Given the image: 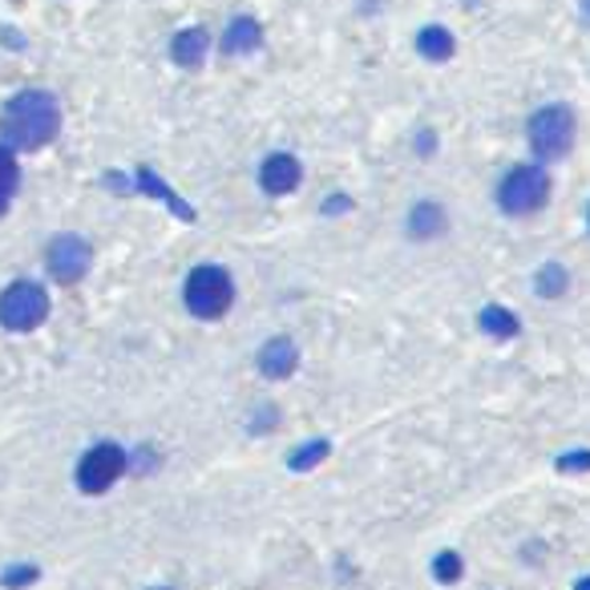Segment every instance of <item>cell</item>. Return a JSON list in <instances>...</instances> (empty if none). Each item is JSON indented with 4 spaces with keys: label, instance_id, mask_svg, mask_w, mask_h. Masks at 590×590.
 Listing matches in <instances>:
<instances>
[{
    "label": "cell",
    "instance_id": "1",
    "mask_svg": "<svg viewBox=\"0 0 590 590\" xmlns=\"http://www.w3.org/2000/svg\"><path fill=\"white\" fill-rule=\"evenodd\" d=\"M61 106L45 89H21L0 109V143L9 150H41L57 138Z\"/></svg>",
    "mask_w": 590,
    "mask_h": 590
},
{
    "label": "cell",
    "instance_id": "2",
    "mask_svg": "<svg viewBox=\"0 0 590 590\" xmlns=\"http://www.w3.org/2000/svg\"><path fill=\"white\" fill-rule=\"evenodd\" d=\"M182 299H187L190 316L219 319L226 307L235 304V284H231V275H226L219 263H202V267H194V272L187 275Z\"/></svg>",
    "mask_w": 590,
    "mask_h": 590
},
{
    "label": "cell",
    "instance_id": "3",
    "mask_svg": "<svg viewBox=\"0 0 590 590\" xmlns=\"http://www.w3.org/2000/svg\"><path fill=\"white\" fill-rule=\"evenodd\" d=\"M546 199H550V175L542 166H514L502 187H497V207L506 214H534L542 211Z\"/></svg>",
    "mask_w": 590,
    "mask_h": 590
},
{
    "label": "cell",
    "instance_id": "4",
    "mask_svg": "<svg viewBox=\"0 0 590 590\" xmlns=\"http://www.w3.org/2000/svg\"><path fill=\"white\" fill-rule=\"evenodd\" d=\"M49 316V295L33 280H17L0 292V324L9 331H33Z\"/></svg>",
    "mask_w": 590,
    "mask_h": 590
},
{
    "label": "cell",
    "instance_id": "5",
    "mask_svg": "<svg viewBox=\"0 0 590 590\" xmlns=\"http://www.w3.org/2000/svg\"><path fill=\"white\" fill-rule=\"evenodd\" d=\"M526 138H530V150L538 158H562L575 146V114L567 106L538 109L526 126Z\"/></svg>",
    "mask_w": 590,
    "mask_h": 590
},
{
    "label": "cell",
    "instance_id": "6",
    "mask_svg": "<svg viewBox=\"0 0 590 590\" xmlns=\"http://www.w3.org/2000/svg\"><path fill=\"white\" fill-rule=\"evenodd\" d=\"M122 473H126V449L109 445V441L94 445L77 461V485H82V494H106Z\"/></svg>",
    "mask_w": 590,
    "mask_h": 590
},
{
    "label": "cell",
    "instance_id": "7",
    "mask_svg": "<svg viewBox=\"0 0 590 590\" xmlns=\"http://www.w3.org/2000/svg\"><path fill=\"white\" fill-rule=\"evenodd\" d=\"M49 272H53V280H61V284H77L85 272H89V263H94V251H89V243H85L82 235H57L53 243H49Z\"/></svg>",
    "mask_w": 590,
    "mask_h": 590
},
{
    "label": "cell",
    "instance_id": "8",
    "mask_svg": "<svg viewBox=\"0 0 590 590\" xmlns=\"http://www.w3.org/2000/svg\"><path fill=\"white\" fill-rule=\"evenodd\" d=\"M299 178H304V166L295 162L292 154H272L260 170V187L267 194H292L299 187Z\"/></svg>",
    "mask_w": 590,
    "mask_h": 590
},
{
    "label": "cell",
    "instance_id": "9",
    "mask_svg": "<svg viewBox=\"0 0 590 590\" xmlns=\"http://www.w3.org/2000/svg\"><path fill=\"white\" fill-rule=\"evenodd\" d=\"M295 365H299V352H295V344L287 340V336H275V340H267L260 348V372L272 380H284L295 372Z\"/></svg>",
    "mask_w": 590,
    "mask_h": 590
},
{
    "label": "cell",
    "instance_id": "10",
    "mask_svg": "<svg viewBox=\"0 0 590 590\" xmlns=\"http://www.w3.org/2000/svg\"><path fill=\"white\" fill-rule=\"evenodd\" d=\"M207 49H211V33H207V29H182V33L170 41V57H175V65H182V70H194V65H202Z\"/></svg>",
    "mask_w": 590,
    "mask_h": 590
},
{
    "label": "cell",
    "instance_id": "11",
    "mask_svg": "<svg viewBox=\"0 0 590 590\" xmlns=\"http://www.w3.org/2000/svg\"><path fill=\"white\" fill-rule=\"evenodd\" d=\"M260 45H263L260 21H251V17H235V21L226 24L223 49L231 53V57H247V53H255Z\"/></svg>",
    "mask_w": 590,
    "mask_h": 590
},
{
    "label": "cell",
    "instance_id": "12",
    "mask_svg": "<svg viewBox=\"0 0 590 590\" xmlns=\"http://www.w3.org/2000/svg\"><path fill=\"white\" fill-rule=\"evenodd\" d=\"M445 226H449V219H445V207H441V202L425 199L409 211V235L413 239H438V235H445Z\"/></svg>",
    "mask_w": 590,
    "mask_h": 590
},
{
    "label": "cell",
    "instance_id": "13",
    "mask_svg": "<svg viewBox=\"0 0 590 590\" xmlns=\"http://www.w3.org/2000/svg\"><path fill=\"white\" fill-rule=\"evenodd\" d=\"M417 49H421L425 61H449L457 45H453V33H449V29L429 24V29H421V36H417Z\"/></svg>",
    "mask_w": 590,
    "mask_h": 590
},
{
    "label": "cell",
    "instance_id": "14",
    "mask_svg": "<svg viewBox=\"0 0 590 590\" xmlns=\"http://www.w3.org/2000/svg\"><path fill=\"white\" fill-rule=\"evenodd\" d=\"M482 331L485 336H494V340H509V336H518V316H514L509 307L489 304L482 312Z\"/></svg>",
    "mask_w": 590,
    "mask_h": 590
},
{
    "label": "cell",
    "instance_id": "15",
    "mask_svg": "<svg viewBox=\"0 0 590 590\" xmlns=\"http://www.w3.org/2000/svg\"><path fill=\"white\" fill-rule=\"evenodd\" d=\"M17 182H21V166H17L9 146H0V214L9 211L12 194H17Z\"/></svg>",
    "mask_w": 590,
    "mask_h": 590
},
{
    "label": "cell",
    "instance_id": "16",
    "mask_svg": "<svg viewBox=\"0 0 590 590\" xmlns=\"http://www.w3.org/2000/svg\"><path fill=\"white\" fill-rule=\"evenodd\" d=\"M538 292H542L546 299H558V295L567 292V272H562L558 263H546L542 272H538Z\"/></svg>",
    "mask_w": 590,
    "mask_h": 590
},
{
    "label": "cell",
    "instance_id": "17",
    "mask_svg": "<svg viewBox=\"0 0 590 590\" xmlns=\"http://www.w3.org/2000/svg\"><path fill=\"white\" fill-rule=\"evenodd\" d=\"M461 570H465V567H461V558L453 555V550H445V555L433 558V579L445 582V587H453V582L461 579Z\"/></svg>",
    "mask_w": 590,
    "mask_h": 590
},
{
    "label": "cell",
    "instance_id": "18",
    "mask_svg": "<svg viewBox=\"0 0 590 590\" xmlns=\"http://www.w3.org/2000/svg\"><path fill=\"white\" fill-rule=\"evenodd\" d=\"M324 453H328V441H316V445H307V449H295L292 470H312V465L324 461Z\"/></svg>",
    "mask_w": 590,
    "mask_h": 590
},
{
    "label": "cell",
    "instance_id": "19",
    "mask_svg": "<svg viewBox=\"0 0 590 590\" xmlns=\"http://www.w3.org/2000/svg\"><path fill=\"white\" fill-rule=\"evenodd\" d=\"M558 470H562V473L590 470V449H575V453H567V457H558Z\"/></svg>",
    "mask_w": 590,
    "mask_h": 590
},
{
    "label": "cell",
    "instance_id": "20",
    "mask_svg": "<svg viewBox=\"0 0 590 590\" xmlns=\"http://www.w3.org/2000/svg\"><path fill=\"white\" fill-rule=\"evenodd\" d=\"M582 21L590 24V0H582Z\"/></svg>",
    "mask_w": 590,
    "mask_h": 590
},
{
    "label": "cell",
    "instance_id": "21",
    "mask_svg": "<svg viewBox=\"0 0 590 590\" xmlns=\"http://www.w3.org/2000/svg\"><path fill=\"white\" fill-rule=\"evenodd\" d=\"M579 590H590V579H579Z\"/></svg>",
    "mask_w": 590,
    "mask_h": 590
},
{
    "label": "cell",
    "instance_id": "22",
    "mask_svg": "<svg viewBox=\"0 0 590 590\" xmlns=\"http://www.w3.org/2000/svg\"><path fill=\"white\" fill-rule=\"evenodd\" d=\"M158 590H166V587H158Z\"/></svg>",
    "mask_w": 590,
    "mask_h": 590
}]
</instances>
